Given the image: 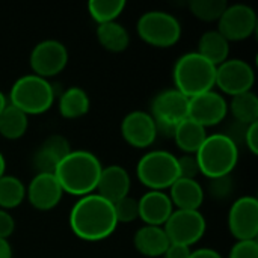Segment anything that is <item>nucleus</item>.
Listing matches in <instances>:
<instances>
[{
    "mask_svg": "<svg viewBox=\"0 0 258 258\" xmlns=\"http://www.w3.org/2000/svg\"><path fill=\"white\" fill-rule=\"evenodd\" d=\"M118 221L113 204L100 197L89 194L80 197L70 212L71 231L82 240L98 242L107 239L116 230Z\"/></svg>",
    "mask_w": 258,
    "mask_h": 258,
    "instance_id": "obj_1",
    "label": "nucleus"
},
{
    "mask_svg": "<svg viewBox=\"0 0 258 258\" xmlns=\"http://www.w3.org/2000/svg\"><path fill=\"white\" fill-rule=\"evenodd\" d=\"M101 162L89 151L77 150L67 154L57 165L54 175L63 194L85 197L94 194L101 174Z\"/></svg>",
    "mask_w": 258,
    "mask_h": 258,
    "instance_id": "obj_2",
    "label": "nucleus"
},
{
    "mask_svg": "<svg viewBox=\"0 0 258 258\" xmlns=\"http://www.w3.org/2000/svg\"><path fill=\"white\" fill-rule=\"evenodd\" d=\"M195 159L200 172L210 180L227 177L239 162V147L228 133H215L206 138L200 150L195 153Z\"/></svg>",
    "mask_w": 258,
    "mask_h": 258,
    "instance_id": "obj_3",
    "label": "nucleus"
},
{
    "mask_svg": "<svg viewBox=\"0 0 258 258\" xmlns=\"http://www.w3.org/2000/svg\"><path fill=\"white\" fill-rule=\"evenodd\" d=\"M172 77L175 89L187 98L212 91L216 80V65L204 59L197 51H189L180 56L174 65Z\"/></svg>",
    "mask_w": 258,
    "mask_h": 258,
    "instance_id": "obj_4",
    "label": "nucleus"
},
{
    "mask_svg": "<svg viewBox=\"0 0 258 258\" xmlns=\"http://www.w3.org/2000/svg\"><path fill=\"white\" fill-rule=\"evenodd\" d=\"M54 101L53 85L36 74H26L17 79L9 92V104L29 115L47 112Z\"/></svg>",
    "mask_w": 258,
    "mask_h": 258,
    "instance_id": "obj_5",
    "label": "nucleus"
},
{
    "mask_svg": "<svg viewBox=\"0 0 258 258\" xmlns=\"http://www.w3.org/2000/svg\"><path fill=\"white\" fill-rule=\"evenodd\" d=\"M139 181L150 190L169 189L180 177L177 156L165 150H153L144 154L136 166Z\"/></svg>",
    "mask_w": 258,
    "mask_h": 258,
    "instance_id": "obj_6",
    "label": "nucleus"
},
{
    "mask_svg": "<svg viewBox=\"0 0 258 258\" xmlns=\"http://www.w3.org/2000/svg\"><path fill=\"white\" fill-rule=\"evenodd\" d=\"M136 30L142 41L162 48L177 44L181 36L180 21L166 11L144 12L136 23Z\"/></svg>",
    "mask_w": 258,
    "mask_h": 258,
    "instance_id": "obj_7",
    "label": "nucleus"
},
{
    "mask_svg": "<svg viewBox=\"0 0 258 258\" xmlns=\"http://www.w3.org/2000/svg\"><path fill=\"white\" fill-rule=\"evenodd\" d=\"M189 98L178 89H165L159 92L151 103V112L157 133L162 132L166 136H172L175 127L187 118Z\"/></svg>",
    "mask_w": 258,
    "mask_h": 258,
    "instance_id": "obj_8",
    "label": "nucleus"
},
{
    "mask_svg": "<svg viewBox=\"0 0 258 258\" xmlns=\"http://www.w3.org/2000/svg\"><path fill=\"white\" fill-rule=\"evenodd\" d=\"M206 219L200 210H177L171 213L163 225V230L171 243L192 246L206 233Z\"/></svg>",
    "mask_w": 258,
    "mask_h": 258,
    "instance_id": "obj_9",
    "label": "nucleus"
},
{
    "mask_svg": "<svg viewBox=\"0 0 258 258\" xmlns=\"http://www.w3.org/2000/svg\"><path fill=\"white\" fill-rule=\"evenodd\" d=\"M33 74L48 79L57 76L68 63V50L57 39H44L38 42L29 57Z\"/></svg>",
    "mask_w": 258,
    "mask_h": 258,
    "instance_id": "obj_10",
    "label": "nucleus"
},
{
    "mask_svg": "<svg viewBox=\"0 0 258 258\" xmlns=\"http://www.w3.org/2000/svg\"><path fill=\"white\" fill-rule=\"evenodd\" d=\"M257 27L255 11L245 3L228 5L218 20V32H221L230 42L243 41L249 38Z\"/></svg>",
    "mask_w": 258,
    "mask_h": 258,
    "instance_id": "obj_11",
    "label": "nucleus"
},
{
    "mask_svg": "<svg viewBox=\"0 0 258 258\" xmlns=\"http://www.w3.org/2000/svg\"><path fill=\"white\" fill-rule=\"evenodd\" d=\"M254 82L255 73L246 60L227 59L225 62L216 67L215 85H218L222 92L231 97L251 91Z\"/></svg>",
    "mask_w": 258,
    "mask_h": 258,
    "instance_id": "obj_12",
    "label": "nucleus"
},
{
    "mask_svg": "<svg viewBox=\"0 0 258 258\" xmlns=\"http://www.w3.org/2000/svg\"><path fill=\"white\" fill-rule=\"evenodd\" d=\"M230 233L239 240H257L258 201L255 197L246 195L234 201L228 212Z\"/></svg>",
    "mask_w": 258,
    "mask_h": 258,
    "instance_id": "obj_13",
    "label": "nucleus"
},
{
    "mask_svg": "<svg viewBox=\"0 0 258 258\" xmlns=\"http://www.w3.org/2000/svg\"><path fill=\"white\" fill-rule=\"evenodd\" d=\"M228 113V103L227 100L212 91L198 94L189 98L187 106V118L198 122L204 128L219 124Z\"/></svg>",
    "mask_w": 258,
    "mask_h": 258,
    "instance_id": "obj_14",
    "label": "nucleus"
},
{
    "mask_svg": "<svg viewBox=\"0 0 258 258\" xmlns=\"http://www.w3.org/2000/svg\"><path fill=\"white\" fill-rule=\"evenodd\" d=\"M121 135L128 145L135 148H147L154 144L157 127L150 112L133 110L124 116L121 122Z\"/></svg>",
    "mask_w": 258,
    "mask_h": 258,
    "instance_id": "obj_15",
    "label": "nucleus"
},
{
    "mask_svg": "<svg viewBox=\"0 0 258 258\" xmlns=\"http://www.w3.org/2000/svg\"><path fill=\"white\" fill-rule=\"evenodd\" d=\"M63 190L54 174H36L26 187V197L36 210L47 212L54 209L62 200Z\"/></svg>",
    "mask_w": 258,
    "mask_h": 258,
    "instance_id": "obj_16",
    "label": "nucleus"
},
{
    "mask_svg": "<svg viewBox=\"0 0 258 258\" xmlns=\"http://www.w3.org/2000/svg\"><path fill=\"white\" fill-rule=\"evenodd\" d=\"M73 150L70 142L62 135H51L48 136L35 151L32 163L36 174H54L60 160L70 154Z\"/></svg>",
    "mask_w": 258,
    "mask_h": 258,
    "instance_id": "obj_17",
    "label": "nucleus"
},
{
    "mask_svg": "<svg viewBox=\"0 0 258 258\" xmlns=\"http://www.w3.org/2000/svg\"><path fill=\"white\" fill-rule=\"evenodd\" d=\"M139 218L145 225L163 227L171 213L174 212L172 201L163 190H148L139 200Z\"/></svg>",
    "mask_w": 258,
    "mask_h": 258,
    "instance_id": "obj_18",
    "label": "nucleus"
},
{
    "mask_svg": "<svg viewBox=\"0 0 258 258\" xmlns=\"http://www.w3.org/2000/svg\"><path fill=\"white\" fill-rule=\"evenodd\" d=\"M130 187L132 181L128 172L119 165H110L101 169L95 190L100 197L113 204L118 200L127 197Z\"/></svg>",
    "mask_w": 258,
    "mask_h": 258,
    "instance_id": "obj_19",
    "label": "nucleus"
},
{
    "mask_svg": "<svg viewBox=\"0 0 258 258\" xmlns=\"http://www.w3.org/2000/svg\"><path fill=\"white\" fill-rule=\"evenodd\" d=\"M168 195L177 210H198L204 201L203 186L190 178H177Z\"/></svg>",
    "mask_w": 258,
    "mask_h": 258,
    "instance_id": "obj_20",
    "label": "nucleus"
},
{
    "mask_svg": "<svg viewBox=\"0 0 258 258\" xmlns=\"http://www.w3.org/2000/svg\"><path fill=\"white\" fill-rule=\"evenodd\" d=\"M135 248L145 257H162L171 245L163 227L144 225L135 233Z\"/></svg>",
    "mask_w": 258,
    "mask_h": 258,
    "instance_id": "obj_21",
    "label": "nucleus"
},
{
    "mask_svg": "<svg viewBox=\"0 0 258 258\" xmlns=\"http://www.w3.org/2000/svg\"><path fill=\"white\" fill-rule=\"evenodd\" d=\"M197 53H200L204 59H207L209 62L218 67L228 59L230 41L221 32H218V29L207 30L201 35L198 41Z\"/></svg>",
    "mask_w": 258,
    "mask_h": 258,
    "instance_id": "obj_22",
    "label": "nucleus"
},
{
    "mask_svg": "<svg viewBox=\"0 0 258 258\" xmlns=\"http://www.w3.org/2000/svg\"><path fill=\"white\" fill-rule=\"evenodd\" d=\"M207 136L209 135L206 133V128L189 118L183 119L172 133L177 147L183 150L186 154H195Z\"/></svg>",
    "mask_w": 258,
    "mask_h": 258,
    "instance_id": "obj_23",
    "label": "nucleus"
},
{
    "mask_svg": "<svg viewBox=\"0 0 258 258\" xmlns=\"http://www.w3.org/2000/svg\"><path fill=\"white\" fill-rule=\"evenodd\" d=\"M95 35L101 47H104L107 51H112V53H121L130 44V35L127 29L118 21L98 24Z\"/></svg>",
    "mask_w": 258,
    "mask_h": 258,
    "instance_id": "obj_24",
    "label": "nucleus"
},
{
    "mask_svg": "<svg viewBox=\"0 0 258 258\" xmlns=\"http://www.w3.org/2000/svg\"><path fill=\"white\" fill-rule=\"evenodd\" d=\"M91 101L85 89L79 86H71L62 92L59 97V112L63 118L74 119L86 115L89 112Z\"/></svg>",
    "mask_w": 258,
    "mask_h": 258,
    "instance_id": "obj_25",
    "label": "nucleus"
},
{
    "mask_svg": "<svg viewBox=\"0 0 258 258\" xmlns=\"http://www.w3.org/2000/svg\"><path fill=\"white\" fill-rule=\"evenodd\" d=\"M29 127V116L17 109L15 106L9 104L0 113V135L6 139L15 141L24 136Z\"/></svg>",
    "mask_w": 258,
    "mask_h": 258,
    "instance_id": "obj_26",
    "label": "nucleus"
},
{
    "mask_svg": "<svg viewBox=\"0 0 258 258\" xmlns=\"http://www.w3.org/2000/svg\"><path fill=\"white\" fill-rule=\"evenodd\" d=\"M233 116L243 125H249L252 122H258V97L255 92L248 91L231 98L228 106Z\"/></svg>",
    "mask_w": 258,
    "mask_h": 258,
    "instance_id": "obj_27",
    "label": "nucleus"
},
{
    "mask_svg": "<svg viewBox=\"0 0 258 258\" xmlns=\"http://www.w3.org/2000/svg\"><path fill=\"white\" fill-rule=\"evenodd\" d=\"M26 198V186L14 175L0 177V209L9 210L18 207Z\"/></svg>",
    "mask_w": 258,
    "mask_h": 258,
    "instance_id": "obj_28",
    "label": "nucleus"
},
{
    "mask_svg": "<svg viewBox=\"0 0 258 258\" xmlns=\"http://www.w3.org/2000/svg\"><path fill=\"white\" fill-rule=\"evenodd\" d=\"M125 8L124 0H91L88 2L89 15L98 24L116 21L121 12Z\"/></svg>",
    "mask_w": 258,
    "mask_h": 258,
    "instance_id": "obj_29",
    "label": "nucleus"
},
{
    "mask_svg": "<svg viewBox=\"0 0 258 258\" xmlns=\"http://www.w3.org/2000/svg\"><path fill=\"white\" fill-rule=\"evenodd\" d=\"M227 6L225 0H192L189 3L190 12L203 21H218Z\"/></svg>",
    "mask_w": 258,
    "mask_h": 258,
    "instance_id": "obj_30",
    "label": "nucleus"
},
{
    "mask_svg": "<svg viewBox=\"0 0 258 258\" xmlns=\"http://www.w3.org/2000/svg\"><path fill=\"white\" fill-rule=\"evenodd\" d=\"M113 210H115V216L118 224L119 222H133L139 218V204L138 200L127 195L121 200H118L116 203H113Z\"/></svg>",
    "mask_w": 258,
    "mask_h": 258,
    "instance_id": "obj_31",
    "label": "nucleus"
},
{
    "mask_svg": "<svg viewBox=\"0 0 258 258\" xmlns=\"http://www.w3.org/2000/svg\"><path fill=\"white\" fill-rule=\"evenodd\" d=\"M178 162V178H190L197 180V175L200 174V166L195 159V154H184L181 157H177Z\"/></svg>",
    "mask_w": 258,
    "mask_h": 258,
    "instance_id": "obj_32",
    "label": "nucleus"
},
{
    "mask_svg": "<svg viewBox=\"0 0 258 258\" xmlns=\"http://www.w3.org/2000/svg\"><path fill=\"white\" fill-rule=\"evenodd\" d=\"M228 258H258L257 240H239L230 249Z\"/></svg>",
    "mask_w": 258,
    "mask_h": 258,
    "instance_id": "obj_33",
    "label": "nucleus"
},
{
    "mask_svg": "<svg viewBox=\"0 0 258 258\" xmlns=\"http://www.w3.org/2000/svg\"><path fill=\"white\" fill-rule=\"evenodd\" d=\"M243 141L252 154H258V122H252L245 127Z\"/></svg>",
    "mask_w": 258,
    "mask_h": 258,
    "instance_id": "obj_34",
    "label": "nucleus"
},
{
    "mask_svg": "<svg viewBox=\"0 0 258 258\" xmlns=\"http://www.w3.org/2000/svg\"><path fill=\"white\" fill-rule=\"evenodd\" d=\"M15 230V221L8 210L0 209V239H8Z\"/></svg>",
    "mask_w": 258,
    "mask_h": 258,
    "instance_id": "obj_35",
    "label": "nucleus"
},
{
    "mask_svg": "<svg viewBox=\"0 0 258 258\" xmlns=\"http://www.w3.org/2000/svg\"><path fill=\"white\" fill-rule=\"evenodd\" d=\"M210 190L215 197H225L230 194L231 190V180H230V175L227 177H221V178H213L212 180V186H210Z\"/></svg>",
    "mask_w": 258,
    "mask_h": 258,
    "instance_id": "obj_36",
    "label": "nucleus"
},
{
    "mask_svg": "<svg viewBox=\"0 0 258 258\" xmlns=\"http://www.w3.org/2000/svg\"><path fill=\"white\" fill-rule=\"evenodd\" d=\"M190 248L186 245H178V243H171L163 254L165 258H189L190 257Z\"/></svg>",
    "mask_w": 258,
    "mask_h": 258,
    "instance_id": "obj_37",
    "label": "nucleus"
},
{
    "mask_svg": "<svg viewBox=\"0 0 258 258\" xmlns=\"http://www.w3.org/2000/svg\"><path fill=\"white\" fill-rule=\"evenodd\" d=\"M189 258H222V255H221L218 251H215V249H210V248H200V249H197V251H192Z\"/></svg>",
    "mask_w": 258,
    "mask_h": 258,
    "instance_id": "obj_38",
    "label": "nucleus"
},
{
    "mask_svg": "<svg viewBox=\"0 0 258 258\" xmlns=\"http://www.w3.org/2000/svg\"><path fill=\"white\" fill-rule=\"evenodd\" d=\"M0 258H12V248L8 239H0Z\"/></svg>",
    "mask_w": 258,
    "mask_h": 258,
    "instance_id": "obj_39",
    "label": "nucleus"
},
{
    "mask_svg": "<svg viewBox=\"0 0 258 258\" xmlns=\"http://www.w3.org/2000/svg\"><path fill=\"white\" fill-rule=\"evenodd\" d=\"M8 106V100H6V97H5V94L0 91V113L3 112V109Z\"/></svg>",
    "mask_w": 258,
    "mask_h": 258,
    "instance_id": "obj_40",
    "label": "nucleus"
},
{
    "mask_svg": "<svg viewBox=\"0 0 258 258\" xmlns=\"http://www.w3.org/2000/svg\"><path fill=\"white\" fill-rule=\"evenodd\" d=\"M5 169H6V162H5V157H3V154L0 153V177L5 174Z\"/></svg>",
    "mask_w": 258,
    "mask_h": 258,
    "instance_id": "obj_41",
    "label": "nucleus"
}]
</instances>
